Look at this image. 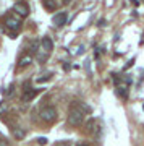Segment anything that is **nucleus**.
<instances>
[{"label":"nucleus","instance_id":"1","mask_svg":"<svg viewBox=\"0 0 144 146\" xmlns=\"http://www.w3.org/2000/svg\"><path fill=\"white\" fill-rule=\"evenodd\" d=\"M89 107L88 106H84L83 102H73L70 110H68V123L73 127H78L81 125L83 122H84V117L86 114L89 112Z\"/></svg>","mask_w":144,"mask_h":146},{"label":"nucleus","instance_id":"2","mask_svg":"<svg viewBox=\"0 0 144 146\" xmlns=\"http://www.w3.org/2000/svg\"><path fill=\"white\" fill-rule=\"evenodd\" d=\"M115 80V86H117V93L122 99H128V91H129V84L133 83V78L129 75H122L118 78V75H113Z\"/></svg>","mask_w":144,"mask_h":146},{"label":"nucleus","instance_id":"3","mask_svg":"<svg viewBox=\"0 0 144 146\" xmlns=\"http://www.w3.org/2000/svg\"><path fill=\"white\" fill-rule=\"evenodd\" d=\"M52 50H54V42L50 37H42V41L39 42V49H37V60L41 63H46L47 58L50 57Z\"/></svg>","mask_w":144,"mask_h":146},{"label":"nucleus","instance_id":"4","mask_svg":"<svg viewBox=\"0 0 144 146\" xmlns=\"http://www.w3.org/2000/svg\"><path fill=\"white\" fill-rule=\"evenodd\" d=\"M39 117H41L42 122H47V123H52L54 120L57 119V110L55 107L52 106H47V107H42L41 112H39Z\"/></svg>","mask_w":144,"mask_h":146},{"label":"nucleus","instance_id":"5","mask_svg":"<svg viewBox=\"0 0 144 146\" xmlns=\"http://www.w3.org/2000/svg\"><path fill=\"white\" fill-rule=\"evenodd\" d=\"M5 26L10 29V31H18L21 28V21L15 16H7L5 18Z\"/></svg>","mask_w":144,"mask_h":146},{"label":"nucleus","instance_id":"6","mask_svg":"<svg viewBox=\"0 0 144 146\" xmlns=\"http://www.w3.org/2000/svg\"><path fill=\"white\" fill-rule=\"evenodd\" d=\"M52 23H54L57 28H62L63 25L67 23V13H65V11L55 13V15H54V18H52Z\"/></svg>","mask_w":144,"mask_h":146},{"label":"nucleus","instance_id":"7","mask_svg":"<svg viewBox=\"0 0 144 146\" xmlns=\"http://www.w3.org/2000/svg\"><path fill=\"white\" fill-rule=\"evenodd\" d=\"M13 10L16 11V15L20 16V18H26V16L29 15V8L24 5V3H15V7H13Z\"/></svg>","mask_w":144,"mask_h":146},{"label":"nucleus","instance_id":"8","mask_svg":"<svg viewBox=\"0 0 144 146\" xmlns=\"http://www.w3.org/2000/svg\"><path fill=\"white\" fill-rule=\"evenodd\" d=\"M31 63H32V57H31V55H23V57L20 58L18 65H20L21 68H24V67H28V65H31Z\"/></svg>","mask_w":144,"mask_h":146},{"label":"nucleus","instance_id":"9","mask_svg":"<svg viewBox=\"0 0 144 146\" xmlns=\"http://www.w3.org/2000/svg\"><path fill=\"white\" fill-rule=\"evenodd\" d=\"M36 94H37V89H31V91H29V89H24V94H23V101H24V102H28V101H31L32 98L36 96Z\"/></svg>","mask_w":144,"mask_h":146},{"label":"nucleus","instance_id":"10","mask_svg":"<svg viewBox=\"0 0 144 146\" xmlns=\"http://www.w3.org/2000/svg\"><path fill=\"white\" fill-rule=\"evenodd\" d=\"M37 49H39V41H31V42H29V46H28L29 54H36Z\"/></svg>","mask_w":144,"mask_h":146},{"label":"nucleus","instance_id":"11","mask_svg":"<svg viewBox=\"0 0 144 146\" xmlns=\"http://www.w3.org/2000/svg\"><path fill=\"white\" fill-rule=\"evenodd\" d=\"M44 7L47 10H55L57 3H55V0H44Z\"/></svg>","mask_w":144,"mask_h":146},{"label":"nucleus","instance_id":"12","mask_svg":"<svg viewBox=\"0 0 144 146\" xmlns=\"http://www.w3.org/2000/svg\"><path fill=\"white\" fill-rule=\"evenodd\" d=\"M15 136L18 138V140H21V138L24 136V131H23V130H16V131H15Z\"/></svg>","mask_w":144,"mask_h":146},{"label":"nucleus","instance_id":"13","mask_svg":"<svg viewBox=\"0 0 144 146\" xmlns=\"http://www.w3.org/2000/svg\"><path fill=\"white\" fill-rule=\"evenodd\" d=\"M47 80H50V75H46L44 78H37V83H42V81H47Z\"/></svg>","mask_w":144,"mask_h":146},{"label":"nucleus","instance_id":"14","mask_svg":"<svg viewBox=\"0 0 144 146\" xmlns=\"http://www.w3.org/2000/svg\"><path fill=\"white\" fill-rule=\"evenodd\" d=\"M37 143H39V145H46L47 138H44V136H42V138H37Z\"/></svg>","mask_w":144,"mask_h":146},{"label":"nucleus","instance_id":"15","mask_svg":"<svg viewBox=\"0 0 144 146\" xmlns=\"http://www.w3.org/2000/svg\"><path fill=\"white\" fill-rule=\"evenodd\" d=\"M105 25V20H99V26H104Z\"/></svg>","mask_w":144,"mask_h":146},{"label":"nucleus","instance_id":"16","mask_svg":"<svg viewBox=\"0 0 144 146\" xmlns=\"http://www.w3.org/2000/svg\"><path fill=\"white\" fill-rule=\"evenodd\" d=\"M76 146H88V145H84V143H78Z\"/></svg>","mask_w":144,"mask_h":146},{"label":"nucleus","instance_id":"17","mask_svg":"<svg viewBox=\"0 0 144 146\" xmlns=\"http://www.w3.org/2000/svg\"><path fill=\"white\" fill-rule=\"evenodd\" d=\"M2 141H5V138H3V136L0 135V143H2Z\"/></svg>","mask_w":144,"mask_h":146},{"label":"nucleus","instance_id":"18","mask_svg":"<svg viewBox=\"0 0 144 146\" xmlns=\"http://www.w3.org/2000/svg\"><path fill=\"white\" fill-rule=\"evenodd\" d=\"M63 2H65V3H70V2H71V0H63Z\"/></svg>","mask_w":144,"mask_h":146}]
</instances>
